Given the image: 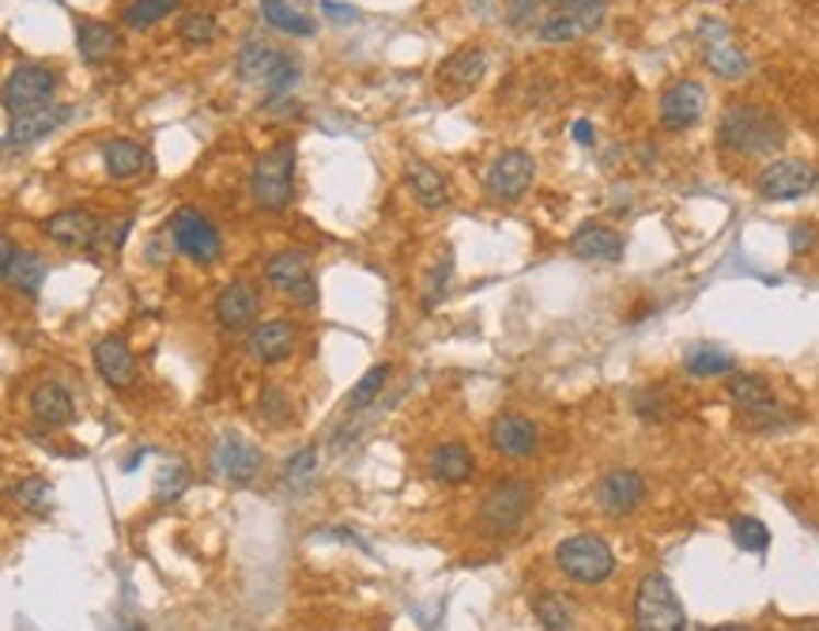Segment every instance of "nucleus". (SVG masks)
I'll list each match as a JSON object with an SVG mask.
<instances>
[{
	"label": "nucleus",
	"mask_w": 819,
	"mask_h": 631,
	"mask_svg": "<svg viewBox=\"0 0 819 631\" xmlns=\"http://www.w3.org/2000/svg\"><path fill=\"white\" fill-rule=\"evenodd\" d=\"M786 140V125L763 102H729L718 122V144L737 156H766Z\"/></svg>",
	"instance_id": "obj_1"
},
{
	"label": "nucleus",
	"mask_w": 819,
	"mask_h": 631,
	"mask_svg": "<svg viewBox=\"0 0 819 631\" xmlns=\"http://www.w3.org/2000/svg\"><path fill=\"white\" fill-rule=\"evenodd\" d=\"M250 193L264 212H284L295 198V140L261 151L250 170Z\"/></svg>",
	"instance_id": "obj_2"
},
{
	"label": "nucleus",
	"mask_w": 819,
	"mask_h": 631,
	"mask_svg": "<svg viewBox=\"0 0 819 631\" xmlns=\"http://www.w3.org/2000/svg\"><path fill=\"white\" fill-rule=\"evenodd\" d=\"M635 631H687V612L661 571L642 575L635 590Z\"/></svg>",
	"instance_id": "obj_3"
},
{
	"label": "nucleus",
	"mask_w": 819,
	"mask_h": 631,
	"mask_svg": "<svg viewBox=\"0 0 819 631\" xmlns=\"http://www.w3.org/2000/svg\"><path fill=\"white\" fill-rule=\"evenodd\" d=\"M556 564L562 575L575 578V583L596 586V583H604V578H612V571H616V552H612V544L604 541V537L575 533V537H567V541H559Z\"/></svg>",
	"instance_id": "obj_4"
},
{
	"label": "nucleus",
	"mask_w": 819,
	"mask_h": 631,
	"mask_svg": "<svg viewBox=\"0 0 819 631\" xmlns=\"http://www.w3.org/2000/svg\"><path fill=\"white\" fill-rule=\"evenodd\" d=\"M528 507H533V488L525 481H499L484 496L480 510H476V522H480L484 533L507 537L525 522Z\"/></svg>",
	"instance_id": "obj_5"
},
{
	"label": "nucleus",
	"mask_w": 819,
	"mask_h": 631,
	"mask_svg": "<svg viewBox=\"0 0 819 631\" xmlns=\"http://www.w3.org/2000/svg\"><path fill=\"white\" fill-rule=\"evenodd\" d=\"M57 91V72L46 65H15L4 76V110L8 117L27 114V110L49 106Z\"/></svg>",
	"instance_id": "obj_6"
},
{
	"label": "nucleus",
	"mask_w": 819,
	"mask_h": 631,
	"mask_svg": "<svg viewBox=\"0 0 819 631\" xmlns=\"http://www.w3.org/2000/svg\"><path fill=\"white\" fill-rule=\"evenodd\" d=\"M601 23H604V0H559L551 8V15H544L541 38L551 42V46H562V42L585 38Z\"/></svg>",
	"instance_id": "obj_7"
},
{
	"label": "nucleus",
	"mask_w": 819,
	"mask_h": 631,
	"mask_svg": "<svg viewBox=\"0 0 819 631\" xmlns=\"http://www.w3.org/2000/svg\"><path fill=\"white\" fill-rule=\"evenodd\" d=\"M725 390H729L732 405L740 408V416H744L748 428L763 431V428H778V424H786L782 405L774 401L771 386H766L759 374H732V379L725 382Z\"/></svg>",
	"instance_id": "obj_8"
},
{
	"label": "nucleus",
	"mask_w": 819,
	"mask_h": 631,
	"mask_svg": "<svg viewBox=\"0 0 819 631\" xmlns=\"http://www.w3.org/2000/svg\"><path fill=\"white\" fill-rule=\"evenodd\" d=\"M819 185V170L805 159H774L759 170L755 190L766 201H797L805 193H812Z\"/></svg>",
	"instance_id": "obj_9"
},
{
	"label": "nucleus",
	"mask_w": 819,
	"mask_h": 631,
	"mask_svg": "<svg viewBox=\"0 0 819 631\" xmlns=\"http://www.w3.org/2000/svg\"><path fill=\"white\" fill-rule=\"evenodd\" d=\"M170 238H174L178 250L197 261V266H212V261L219 258V250H224L219 232L197 209H178L174 216H170Z\"/></svg>",
	"instance_id": "obj_10"
},
{
	"label": "nucleus",
	"mask_w": 819,
	"mask_h": 631,
	"mask_svg": "<svg viewBox=\"0 0 819 631\" xmlns=\"http://www.w3.org/2000/svg\"><path fill=\"white\" fill-rule=\"evenodd\" d=\"M264 462L261 447H253L246 435L230 431V435H219L216 447H212V469H216L219 481H230V484H250L253 476H258V469Z\"/></svg>",
	"instance_id": "obj_11"
},
{
	"label": "nucleus",
	"mask_w": 819,
	"mask_h": 631,
	"mask_svg": "<svg viewBox=\"0 0 819 631\" xmlns=\"http://www.w3.org/2000/svg\"><path fill=\"white\" fill-rule=\"evenodd\" d=\"M533 174H536L533 156L522 148H507L502 156H494L484 185H488V193L494 201H522L528 193V185H533Z\"/></svg>",
	"instance_id": "obj_12"
},
{
	"label": "nucleus",
	"mask_w": 819,
	"mask_h": 631,
	"mask_svg": "<svg viewBox=\"0 0 819 631\" xmlns=\"http://www.w3.org/2000/svg\"><path fill=\"white\" fill-rule=\"evenodd\" d=\"M646 499V481L635 469H608V473L596 481V507L612 518H623L630 510H638Z\"/></svg>",
	"instance_id": "obj_13"
},
{
	"label": "nucleus",
	"mask_w": 819,
	"mask_h": 631,
	"mask_svg": "<svg viewBox=\"0 0 819 631\" xmlns=\"http://www.w3.org/2000/svg\"><path fill=\"white\" fill-rule=\"evenodd\" d=\"M264 280L276 292L295 295L298 303H314V277H310V258L303 250H280L264 266Z\"/></svg>",
	"instance_id": "obj_14"
},
{
	"label": "nucleus",
	"mask_w": 819,
	"mask_h": 631,
	"mask_svg": "<svg viewBox=\"0 0 819 631\" xmlns=\"http://www.w3.org/2000/svg\"><path fill=\"white\" fill-rule=\"evenodd\" d=\"M703 114H706V91H703V83H695V80L672 83L661 95V102H657V117H661V125L672 133L691 129Z\"/></svg>",
	"instance_id": "obj_15"
},
{
	"label": "nucleus",
	"mask_w": 819,
	"mask_h": 631,
	"mask_svg": "<svg viewBox=\"0 0 819 631\" xmlns=\"http://www.w3.org/2000/svg\"><path fill=\"white\" fill-rule=\"evenodd\" d=\"M261 311V295L258 288L250 284V280H227L224 288H219L216 295V322L224 329H246L253 326V318H258Z\"/></svg>",
	"instance_id": "obj_16"
},
{
	"label": "nucleus",
	"mask_w": 819,
	"mask_h": 631,
	"mask_svg": "<svg viewBox=\"0 0 819 631\" xmlns=\"http://www.w3.org/2000/svg\"><path fill=\"white\" fill-rule=\"evenodd\" d=\"M42 232L54 238L57 246H72V250H91L99 243V219L88 209H61L42 224Z\"/></svg>",
	"instance_id": "obj_17"
},
{
	"label": "nucleus",
	"mask_w": 819,
	"mask_h": 631,
	"mask_svg": "<svg viewBox=\"0 0 819 631\" xmlns=\"http://www.w3.org/2000/svg\"><path fill=\"white\" fill-rule=\"evenodd\" d=\"M488 439L502 458H528L536 450V442H541V431H536V424L525 420V416L499 413L488 428Z\"/></svg>",
	"instance_id": "obj_18"
},
{
	"label": "nucleus",
	"mask_w": 819,
	"mask_h": 631,
	"mask_svg": "<svg viewBox=\"0 0 819 631\" xmlns=\"http://www.w3.org/2000/svg\"><path fill=\"white\" fill-rule=\"evenodd\" d=\"M68 117H72V106H57V102L38 106V110H27V114H15L12 122H8L4 144H8V148H12V144H34V140H42V136L61 129Z\"/></svg>",
	"instance_id": "obj_19"
},
{
	"label": "nucleus",
	"mask_w": 819,
	"mask_h": 631,
	"mask_svg": "<svg viewBox=\"0 0 819 631\" xmlns=\"http://www.w3.org/2000/svg\"><path fill=\"white\" fill-rule=\"evenodd\" d=\"M0 272H4V284L8 288H15V292H23V295H38V288H42V280H46V261L38 258V253H31V250H15L12 243H0Z\"/></svg>",
	"instance_id": "obj_20"
},
{
	"label": "nucleus",
	"mask_w": 819,
	"mask_h": 631,
	"mask_svg": "<svg viewBox=\"0 0 819 631\" xmlns=\"http://www.w3.org/2000/svg\"><path fill=\"white\" fill-rule=\"evenodd\" d=\"M95 371L102 374V382L114 390H129L136 382V360L129 352V345H125L122 337H102L95 345Z\"/></svg>",
	"instance_id": "obj_21"
},
{
	"label": "nucleus",
	"mask_w": 819,
	"mask_h": 631,
	"mask_svg": "<svg viewBox=\"0 0 819 631\" xmlns=\"http://www.w3.org/2000/svg\"><path fill=\"white\" fill-rule=\"evenodd\" d=\"M246 348H250V356L258 363H284L287 356L295 352V326L284 318L261 322V326L250 333Z\"/></svg>",
	"instance_id": "obj_22"
},
{
	"label": "nucleus",
	"mask_w": 819,
	"mask_h": 631,
	"mask_svg": "<svg viewBox=\"0 0 819 631\" xmlns=\"http://www.w3.org/2000/svg\"><path fill=\"white\" fill-rule=\"evenodd\" d=\"M484 68H488V57H484L480 46H460L457 54H450L439 65V83L454 91V95H465V91H473L480 83Z\"/></svg>",
	"instance_id": "obj_23"
},
{
	"label": "nucleus",
	"mask_w": 819,
	"mask_h": 631,
	"mask_svg": "<svg viewBox=\"0 0 819 631\" xmlns=\"http://www.w3.org/2000/svg\"><path fill=\"white\" fill-rule=\"evenodd\" d=\"M570 253L582 261H619L623 235L612 232L608 224H582L570 235Z\"/></svg>",
	"instance_id": "obj_24"
},
{
	"label": "nucleus",
	"mask_w": 819,
	"mask_h": 631,
	"mask_svg": "<svg viewBox=\"0 0 819 631\" xmlns=\"http://www.w3.org/2000/svg\"><path fill=\"white\" fill-rule=\"evenodd\" d=\"M27 405H31L34 420L46 424V428H65L76 416V401L61 382H38V386L31 390Z\"/></svg>",
	"instance_id": "obj_25"
},
{
	"label": "nucleus",
	"mask_w": 819,
	"mask_h": 631,
	"mask_svg": "<svg viewBox=\"0 0 819 631\" xmlns=\"http://www.w3.org/2000/svg\"><path fill=\"white\" fill-rule=\"evenodd\" d=\"M76 46H80V57L88 65H102L117 54L122 46V34H117L110 23L102 20H80L76 23Z\"/></svg>",
	"instance_id": "obj_26"
},
{
	"label": "nucleus",
	"mask_w": 819,
	"mask_h": 631,
	"mask_svg": "<svg viewBox=\"0 0 819 631\" xmlns=\"http://www.w3.org/2000/svg\"><path fill=\"white\" fill-rule=\"evenodd\" d=\"M426 469H431L434 481L442 484H465L468 476H473L476 469V458L473 450L465 447V442H442V447L431 450V462H426Z\"/></svg>",
	"instance_id": "obj_27"
},
{
	"label": "nucleus",
	"mask_w": 819,
	"mask_h": 631,
	"mask_svg": "<svg viewBox=\"0 0 819 631\" xmlns=\"http://www.w3.org/2000/svg\"><path fill=\"white\" fill-rule=\"evenodd\" d=\"M405 174H408V185H412V198L420 201L423 209H442V204H450V182L431 164L408 159Z\"/></svg>",
	"instance_id": "obj_28"
},
{
	"label": "nucleus",
	"mask_w": 819,
	"mask_h": 631,
	"mask_svg": "<svg viewBox=\"0 0 819 631\" xmlns=\"http://www.w3.org/2000/svg\"><path fill=\"white\" fill-rule=\"evenodd\" d=\"M284 57L287 54L264 46V42H246V46L238 49V76H242L246 83H269L272 72L284 65Z\"/></svg>",
	"instance_id": "obj_29"
},
{
	"label": "nucleus",
	"mask_w": 819,
	"mask_h": 631,
	"mask_svg": "<svg viewBox=\"0 0 819 631\" xmlns=\"http://www.w3.org/2000/svg\"><path fill=\"white\" fill-rule=\"evenodd\" d=\"M102 164H106L110 178H136L144 167H148V151H144L136 140L117 136V140H110L106 148H102Z\"/></svg>",
	"instance_id": "obj_30"
},
{
	"label": "nucleus",
	"mask_w": 819,
	"mask_h": 631,
	"mask_svg": "<svg viewBox=\"0 0 819 631\" xmlns=\"http://www.w3.org/2000/svg\"><path fill=\"white\" fill-rule=\"evenodd\" d=\"M261 20L269 23L272 31L295 34V38H310L314 34L310 15H303L295 4H287V0H261Z\"/></svg>",
	"instance_id": "obj_31"
},
{
	"label": "nucleus",
	"mask_w": 819,
	"mask_h": 631,
	"mask_svg": "<svg viewBox=\"0 0 819 631\" xmlns=\"http://www.w3.org/2000/svg\"><path fill=\"white\" fill-rule=\"evenodd\" d=\"M178 4H182V0H129V4L122 8V23L129 31H148V27H156V23H163L167 15H174Z\"/></svg>",
	"instance_id": "obj_32"
},
{
	"label": "nucleus",
	"mask_w": 819,
	"mask_h": 631,
	"mask_svg": "<svg viewBox=\"0 0 819 631\" xmlns=\"http://www.w3.org/2000/svg\"><path fill=\"white\" fill-rule=\"evenodd\" d=\"M684 367L695 379H714V374L732 371V356L718 345H691L684 352Z\"/></svg>",
	"instance_id": "obj_33"
},
{
	"label": "nucleus",
	"mask_w": 819,
	"mask_h": 631,
	"mask_svg": "<svg viewBox=\"0 0 819 631\" xmlns=\"http://www.w3.org/2000/svg\"><path fill=\"white\" fill-rule=\"evenodd\" d=\"M706 68L721 80H740L748 72V57L732 42H714V46H706Z\"/></svg>",
	"instance_id": "obj_34"
},
{
	"label": "nucleus",
	"mask_w": 819,
	"mask_h": 631,
	"mask_svg": "<svg viewBox=\"0 0 819 631\" xmlns=\"http://www.w3.org/2000/svg\"><path fill=\"white\" fill-rule=\"evenodd\" d=\"M729 533H732V541H737V549L755 552V556H763V552L771 549V530H766V526L759 522V518H748V515L732 518V522H729Z\"/></svg>",
	"instance_id": "obj_35"
},
{
	"label": "nucleus",
	"mask_w": 819,
	"mask_h": 631,
	"mask_svg": "<svg viewBox=\"0 0 819 631\" xmlns=\"http://www.w3.org/2000/svg\"><path fill=\"white\" fill-rule=\"evenodd\" d=\"M12 499L20 503L23 510H31V515H46L49 503H54V488H49V481H42V476H23L12 488Z\"/></svg>",
	"instance_id": "obj_36"
},
{
	"label": "nucleus",
	"mask_w": 819,
	"mask_h": 631,
	"mask_svg": "<svg viewBox=\"0 0 819 631\" xmlns=\"http://www.w3.org/2000/svg\"><path fill=\"white\" fill-rule=\"evenodd\" d=\"M536 617H541L544 631H575V612H570V605L556 598V594H541V598L533 601Z\"/></svg>",
	"instance_id": "obj_37"
},
{
	"label": "nucleus",
	"mask_w": 819,
	"mask_h": 631,
	"mask_svg": "<svg viewBox=\"0 0 819 631\" xmlns=\"http://www.w3.org/2000/svg\"><path fill=\"white\" fill-rule=\"evenodd\" d=\"M178 38L190 42V46H212L219 38V27L208 12H185L178 20Z\"/></svg>",
	"instance_id": "obj_38"
},
{
	"label": "nucleus",
	"mask_w": 819,
	"mask_h": 631,
	"mask_svg": "<svg viewBox=\"0 0 819 631\" xmlns=\"http://www.w3.org/2000/svg\"><path fill=\"white\" fill-rule=\"evenodd\" d=\"M386 379H389V363L371 367V371H366L363 379L355 382V390H352V394H348V408H352V413H360V408L371 405V401L382 394V386H386Z\"/></svg>",
	"instance_id": "obj_39"
},
{
	"label": "nucleus",
	"mask_w": 819,
	"mask_h": 631,
	"mask_svg": "<svg viewBox=\"0 0 819 631\" xmlns=\"http://www.w3.org/2000/svg\"><path fill=\"white\" fill-rule=\"evenodd\" d=\"M314 469H318V450H314V447H303L295 458H287L284 476H287V484H292V488H303V484H310V481H314Z\"/></svg>",
	"instance_id": "obj_40"
},
{
	"label": "nucleus",
	"mask_w": 819,
	"mask_h": 631,
	"mask_svg": "<svg viewBox=\"0 0 819 631\" xmlns=\"http://www.w3.org/2000/svg\"><path fill=\"white\" fill-rule=\"evenodd\" d=\"M185 484H190V473H185V465H163L156 476V499L159 503H170L178 499L185 492Z\"/></svg>",
	"instance_id": "obj_41"
},
{
	"label": "nucleus",
	"mask_w": 819,
	"mask_h": 631,
	"mask_svg": "<svg viewBox=\"0 0 819 631\" xmlns=\"http://www.w3.org/2000/svg\"><path fill=\"white\" fill-rule=\"evenodd\" d=\"M261 413L269 416V420L276 424V428H280V424H287V420H292V413H287V397L280 394V390H272V386L261 394Z\"/></svg>",
	"instance_id": "obj_42"
},
{
	"label": "nucleus",
	"mask_w": 819,
	"mask_h": 631,
	"mask_svg": "<svg viewBox=\"0 0 819 631\" xmlns=\"http://www.w3.org/2000/svg\"><path fill=\"white\" fill-rule=\"evenodd\" d=\"M321 12H326L332 23H360V12H355L352 4H337V0H321Z\"/></svg>",
	"instance_id": "obj_43"
},
{
	"label": "nucleus",
	"mask_w": 819,
	"mask_h": 631,
	"mask_svg": "<svg viewBox=\"0 0 819 631\" xmlns=\"http://www.w3.org/2000/svg\"><path fill=\"white\" fill-rule=\"evenodd\" d=\"M570 133H575V140H578V144H585V148H590V144L596 140L593 122H585V117H578V122H575V129H570Z\"/></svg>",
	"instance_id": "obj_44"
},
{
	"label": "nucleus",
	"mask_w": 819,
	"mask_h": 631,
	"mask_svg": "<svg viewBox=\"0 0 819 631\" xmlns=\"http://www.w3.org/2000/svg\"><path fill=\"white\" fill-rule=\"evenodd\" d=\"M812 243H816V235L808 232V227H797V232H793V250H805V246H812Z\"/></svg>",
	"instance_id": "obj_45"
},
{
	"label": "nucleus",
	"mask_w": 819,
	"mask_h": 631,
	"mask_svg": "<svg viewBox=\"0 0 819 631\" xmlns=\"http://www.w3.org/2000/svg\"><path fill=\"white\" fill-rule=\"evenodd\" d=\"M703 631H755V628H748V624H718V628H703Z\"/></svg>",
	"instance_id": "obj_46"
},
{
	"label": "nucleus",
	"mask_w": 819,
	"mask_h": 631,
	"mask_svg": "<svg viewBox=\"0 0 819 631\" xmlns=\"http://www.w3.org/2000/svg\"><path fill=\"white\" fill-rule=\"evenodd\" d=\"M129 631H144V628H140V624H133V628H129Z\"/></svg>",
	"instance_id": "obj_47"
}]
</instances>
